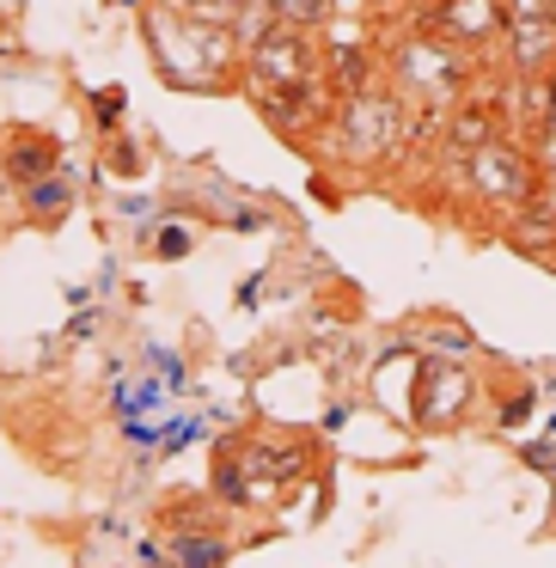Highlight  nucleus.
I'll list each match as a JSON object with an SVG mask.
<instances>
[{"mask_svg":"<svg viewBox=\"0 0 556 568\" xmlns=\"http://www.w3.org/2000/svg\"><path fill=\"white\" fill-rule=\"evenodd\" d=\"M477 184H483V190H502V196H519V190H526V172H519L514 153L483 148V153H477Z\"/></svg>","mask_w":556,"mask_h":568,"instance_id":"nucleus-1","label":"nucleus"},{"mask_svg":"<svg viewBox=\"0 0 556 568\" xmlns=\"http://www.w3.org/2000/svg\"><path fill=\"white\" fill-rule=\"evenodd\" d=\"M300 74H306V50L300 43L275 38L257 50V80H300Z\"/></svg>","mask_w":556,"mask_h":568,"instance_id":"nucleus-2","label":"nucleus"},{"mask_svg":"<svg viewBox=\"0 0 556 568\" xmlns=\"http://www.w3.org/2000/svg\"><path fill=\"white\" fill-rule=\"evenodd\" d=\"M446 26H453V31H471V38H477V31L495 26V0H453V19H446Z\"/></svg>","mask_w":556,"mask_h":568,"instance_id":"nucleus-3","label":"nucleus"},{"mask_svg":"<svg viewBox=\"0 0 556 568\" xmlns=\"http://www.w3.org/2000/svg\"><path fill=\"white\" fill-rule=\"evenodd\" d=\"M178 568H221V544L214 538H184L178 544Z\"/></svg>","mask_w":556,"mask_h":568,"instance_id":"nucleus-4","label":"nucleus"},{"mask_svg":"<svg viewBox=\"0 0 556 568\" xmlns=\"http://www.w3.org/2000/svg\"><path fill=\"white\" fill-rule=\"evenodd\" d=\"M50 160H55V153H43V148H19V153H13V178H31V172H43Z\"/></svg>","mask_w":556,"mask_h":568,"instance_id":"nucleus-5","label":"nucleus"},{"mask_svg":"<svg viewBox=\"0 0 556 568\" xmlns=\"http://www.w3.org/2000/svg\"><path fill=\"white\" fill-rule=\"evenodd\" d=\"M282 13H300V19H319L324 0H282Z\"/></svg>","mask_w":556,"mask_h":568,"instance_id":"nucleus-6","label":"nucleus"},{"mask_svg":"<svg viewBox=\"0 0 556 568\" xmlns=\"http://www.w3.org/2000/svg\"><path fill=\"white\" fill-rule=\"evenodd\" d=\"M31 202H38V209H62V190L43 184V190H31Z\"/></svg>","mask_w":556,"mask_h":568,"instance_id":"nucleus-7","label":"nucleus"}]
</instances>
